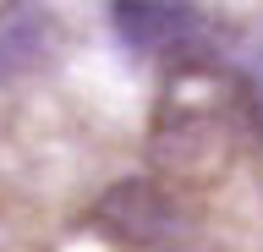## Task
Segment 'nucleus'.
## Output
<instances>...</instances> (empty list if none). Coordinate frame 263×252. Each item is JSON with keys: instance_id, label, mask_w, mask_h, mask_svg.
I'll list each match as a JSON object with an SVG mask.
<instances>
[{"instance_id": "6", "label": "nucleus", "mask_w": 263, "mask_h": 252, "mask_svg": "<svg viewBox=\"0 0 263 252\" xmlns=\"http://www.w3.org/2000/svg\"><path fill=\"white\" fill-rule=\"evenodd\" d=\"M159 252H225V247H214V241H203V236H186V241H170V247H159Z\"/></svg>"}, {"instance_id": "7", "label": "nucleus", "mask_w": 263, "mask_h": 252, "mask_svg": "<svg viewBox=\"0 0 263 252\" xmlns=\"http://www.w3.org/2000/svg\"><path fill=\"white\" fill-rule=\"evenodd\" d=\"M16 6H22V0H0V17H6V11H16Z\"/></svg>"}, {"instance_id": "2", "label": "nucleus", "mask_w": 263, "mask_h": 252, "mask_svg": "<svg viewBox=\"0 0 263 252\" xmlns=\"http://www.w3.org/2000/svg\"><path fill=\"white\" fill-rule=\"evenodd\" d=\"M88 225L99 236H110L115 247H132V252H159L170 241H186L197 230V214L186 192L164 181H115L104 198L88 208Z\"/></svg>"}, {"instance_id": "3", "label": "nucleus", "mask_w": 263, "mask_h": 252, "mask_svg": "<svg viewBox=\"0 0 263 252\" xmlns=\"http://www.w3.org/2000/svg\"><path fill=\"white\" fill-rule=\"evenodd\" d=\"M115 33L137 55H186L203 38L197 0H115Z\"/></svg>"}, {"instance_id": "1", "label": "nucleus", "mask_w": 263, "mask_h": 252, "mask_svg": "<svg viewBox=\"0 0 263 252\" xmlns=\"http://www.w3.org/2000/svg\"><path fill=\"white\" fill-rule=\"evenodd\" d=\"M258 143V110L247 77L209 61H181L159 88L148 121V165L176 192H209Z\"/></svg>"}, {"instance_id": "5", "label": "nucleus", "mask_w": 263, "mask_h": 252, "mask_svg": "<svg viewBox=\"0 0 263 252\" xmlns=\"http://www.w3.org/2000/svg\"><path fill=\"white\" fill-rule=\"evenodd\" d=\"M247 88H252V110H258V143L252 148H258V176H263V55H258V71L247 77Z\"/></svg>"}, {"instance_id": "4", "label": "nucleus", "mask_w": 263, "mask_h": 252, "mask_svg": "<svg viewBox=\"0 0 263 252\" xmlns=\"http://www.w3.org/2000/svg\"><path fill=\"white\" fill-rule=\"evenodd\" d=\"M66 33L55 11H6L0 17V83H16L28 71H44L61 55Z\"/></svg>"}]
</instances>
